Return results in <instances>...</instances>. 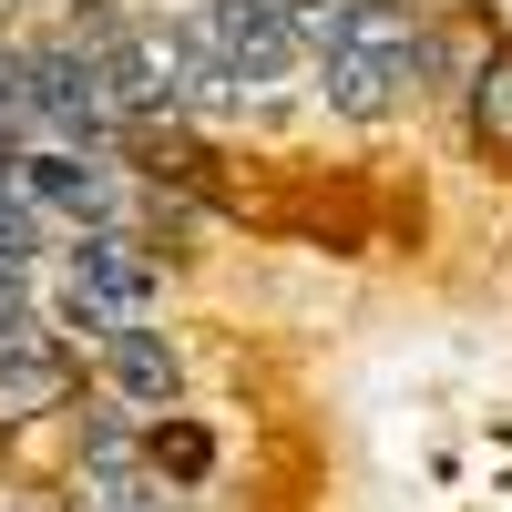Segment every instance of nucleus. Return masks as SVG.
Listing matches in <instances>:
<instances>
[{"mask_svg": "<svg viewBox=\"0 0 512 512\" xmlns=\"http://www.w3.org/2000/svg\"><path fill=\"white\" fill-rule=\"evenodd\" d=\"M31 277H52L62 328H82L93 349H113V338L154 328V256L134 246V226H62L52 256H41Z\"/></svg>", "mask_w": 512, "mask_h": 512, "instance_id": "obj_1", "label": "nucleus"}, {"mask_svg": "<svg viewBox=\"0 0 512 512\" xmlns=\"http://www.w3.org/2000/svg\"><path fill=\"white\" fill-rule=\"evenodd\" d=\"M82 400V369H72V338L52 318H21L0 328V431H41V420H72Z\"/></svg>", "mask_w": 512, "mask_h": 512, "instance_id": "obj_2", "label": "nucleus"}, {"mask_svg": "<svg viewBox=\"0 0 512 512\" xmlns=\"http://www.w3.org/2000/svg\"><path fill=\"white\" fill-rule=\"evenodd\" d=\"M461 103H472V134L492 154H512V52H482L472 72H461Z\"/></svg>", "mask_w": 512, "mask_h": 512, "instance_id": "obj_3", "label": "nucleus"}]
</instances>
